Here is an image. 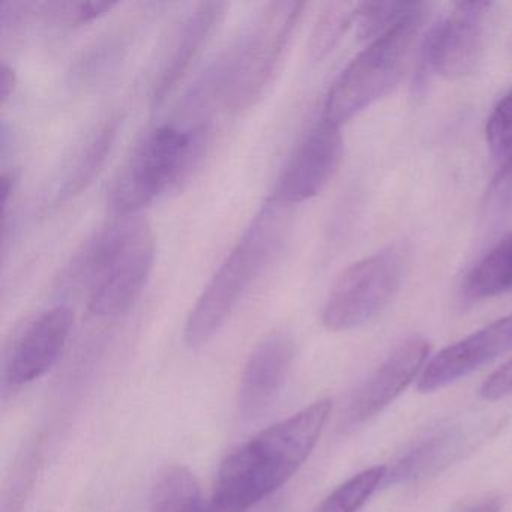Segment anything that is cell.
Returning a JSON list of instances; mask_svg holds the SVG:
<instances>
[{"label":"cell","instance_id":"5bb4252c","mask_svg":"<svg viewBox=\"0 0 512 512\" xmlns=\"http://www.w3.org/2000/svg\"><path fill=\"white\" fill-rule=\"evenodd\" d=\"M227 4L221 2H203L196 5L188 14L187 19L179 26L178 34L173 41L169 55L164 59L160 76L154 83L152 104L154 107L164 103L178 85L179 80L190 70L191 62L202 52L211 38L215 26L223 19Z\"/></svg>","mask_w":512,"mask_h":512},{"label":"cell","instance_id":"8992f818","mask_svg":"<svg viewBox=\"0 0 512 512\" xmlns=\"http://www.w3.org/2000/svg\"><path fill=\"white\" fill-rule=\"evenodd\" d=\"M304 8L302 2H274L263 10L251 34L235 47L227 107L242 112L259 103L286 58Z\"/></svg>","mask_w":512,"mask_h":512},{"label":"cell","instance_id":"cb8c5ba5","mask_svg":"<svg viewBox=\"0 0 512 512\" xmlns=\"http://www.w3.org/2000/svg\"><path fill=\"white\" fill-rule=\"evenodd\" d=\"M0 97H2V103H7L8 98H11V95L16 91L17 86V76L14 73L13 68L10 65L2 64V68H0Z\"/></svg>","mask_w":512,"mask_h":512},{"label":"cell","instance_id":"52a82bcc","mask_svg":"<svg viewBox=\"0 0 512 512\" xmlns=\"http://www.w3.org/2000/svg\"><path fill=\"white\" fill-rule=\"evenodd\" d=\"M406 254L391 245L350 265L335 281L322 311L323 326L349 331L382 313L400 289Z\"/></svg>","mask_w":512,"mask_h":512},{"label":"cell","instance_id":"9c48e42d","mask_svg":"<svg viewBox=\"0 0 512 512\" xmlns=\"http://www.w3.org/2000/svg\"><path fill=\"white\" fill-rule=\"evenodd\" d=\"M490 2H460L425 37L424 64L446 80L467 76L478 64Z\"/></svg>","mask_w":512,"mask_h":512},{"label":"cell","instance_id":"7c38bea8","mask_svg":"<svg viewBox=\"0 0 512 512\" xmlns=\"http://www.w3.org/2000/svg\"><path fill=\"white\" fill-rule=\"evenodd\" d=\"M73 323V310L65 305L41 313L14 346L7 365V382L22 386L44 376L64 352Z\"/></svg>","mask_w":512,"mask_h":512},{"label":"cell","instance_id":"44dd1931","mask_svg":"<svg viewBox=\"0 0 512 512\" xmlns=\"http://www.w3.org/2000/svg\"><path fill=\"white\" fill-rule=\"evenodd\" d=\"M358 5L329 4L320 14L310 40V56L316 62L325 59L346 34L349 26L356 20Z\"/></svg>","mask_w":512,"mask_h":512},{"label":"cell","instance_id":"ac0fdd59","mask_svg":"<svg viewBox=\"0 0 512 512\" xmlns=\"http://www.w3.org/2000/svg\"><path fill=\"white\" fill-rule=\"evenodd\" d=\"M118 130V119H110L89 140L88 145L83 149L80 157L77 158L73 172H71L67 182H65L62 196H76V194L82 193L91 184L92 179L98 175L101 167L106 163L110 152H112L116 136H118Z\"/></svg>","mask_w":512,"mask_h":512},{"label":"cell","instance_id":"d4e9b609","mask_svg":"<svg viewBox=\"0 0 512 512\" xmlns=\"http://www.w3.org/2000/svg\"><path fill=\"white\" fill-rule=\"evenodd\" d=\"M14 190V178L13 175L4 173L2 175V206H4V212H7L8 203H10L11 194Z\"/></svg>","mask_w":512,"mask_h":512},{"label":"cell","instance_id":"603a6c76","mask_svg":"<svg viewBox=\"0 0 512 512\" xmlns=\"http://www.w3.org/2000/svg\"><path fill=\"white\" fill-rule=\"evenodd\" d=\"M484 400L496 401L512 395V359L505 365L494 371L479 391Z\"/></svg>","mask_w":512,"mask_h":512},{"label":"cell","instance_id":"30bf717a","mask_svg":"<svg viewBox=\"0 0 512 512\" xmlns=\"http://www.w3.org/2000/svg\"><path fill=\"white\" fill-rule=\"evenodd\" d=\"M509 350H512V314L437 353L422 370L418 391L427 394L445 388Z\"/></svg>","mask_w":512,"mask_h":512},{"label":"cell","instance_id":"277c9868","mask_svg":"<svg viewBox=\"0 0 512 512\" xmlns=\"http://www.w3.org/2000/svg\"><path fill=\"white\" fill-rule=\"evenodd\" d=\"M206 127L161 125L137 146L113 182L109 203L119 217H131L178 187L199 164Z\"/></svg>","mask_w":512,"mask_h":512},{"label":"cell","instance_id":"ba28073f","mask_svg":"<svg viewBox=\"0 0 512 512\" xmlns=\"http://www.w3.org/2000/svg\"><path fill=\"white\" fill-rule=\"evenodd\" d=\"M341 160V127L322 119L293 152L269 199L287 208L314 199L332 181Z\"/></svg>","mask_w":512,"mask_h":512},{"label":"cell","instance_id":"9a60e30c","mask_svg":"<svg viewBox=\"0 0 512 512\" xmlns=\"http://www.w3.org/2000/svg\"><path fill=\"white\" fill-rule=\"evenodd\" d=\"M485 134L497 167L488 191V208L494 214H508L512 211V91L494 107Z\"/></svg>","mask_w":512,"mask_h":512},{"label":"cell","instance_id":"4fadbf2b","mask_svg":"<svg viewBox=\"0 0 512 512\" xmlns=\"http://www.w3.org/2000/svg\"><path fill=\"white\" fill-rule=\"evenodd\" d=\"M295 349L292 335L284 331L271 332L254 347L239 386L242 418H257L271 406L286 382Z\"/></svg>","mask_w":512,"mask_h":512},{"label":"cell","instance_id":"6da1fadb","mask_svg":"<svg viewBox=\"0 0 512 512\" xmlns=\"http://www.w3.org/2000/svg\"><path fill=\"white\" fill-rule=\"evenodd\" d=\"M331 412L329 398L316 401L227 455L208 512H247L283 487L310 457Z\"/></svg>","mask_w":512,"mask_h":512},{"label":"cell","instance_id":"e0dca14e","mask_svg":"<svg viewBox=\"0 0 512 512\" xmlns=\"http://www.w3.org/2000/svg\"><path fill=\"white\" fill-rule=\"evenodd\" d=\"M149 512H208L194 473L184 466L161 472L152 487Z\"/></svg>","mask_w":512,"mask_h":512},{"label":"cell","instance_id":"5b68a950","mask_svg":"<svg viewBox=\"0 0 512 512\" xmlns=\"http://www.w3.org/2000/svg\"><path fill=\"white\" fill-rule=\"evenodd\" d=\"M427 11L425 4L400 25L368 43L349 62L326 95L323 121L343 127L397 86Z\"/></svg>","mask_w":512,"mask_h":512},{"label":"cell","instance_id":"7a4b0ae2","mask_svg":"<svg viewBox=\"0 0 512 512\" xmlns=\"http://www.w3.org/2000/svg\"><path fill=\"white\" fill-rule=\"evenodd\" d=\"M292 208L266 200L244 235L197 299L188 316L184 341L200 349L218 334L250 287L268 269L283 248Z\"/></svg>","mask_w":512,"mask_h":512},{"label":"cell","instance_id":"d6986e66","mask_svg":"<svg viewBox=\"0 0 512 512\" xmlns=\"http://www.w3.org/2000/svg\"><path fill=\"white\" fill-rule=\"evenodd\" d=\"M388 476L385 466L362 470L332 491L313 512H358Z\"/></svg>","mask_w":512,"mask_h":512},{"label":"cell","instance_id":"2e32d148","mask_svg":"<svg viewBox=\"0 0 512 512\" xmlns=\"http://www.w3.org/2000/svg\"><path fill=\"white\" fill-rule=\"evenodd\" d=\"M463 289L466 298L472 301L494 298L512 290V233L470 269Z\"/></svg>","mask_w":512,"mask_h":512},{"label":"cell","instance_id":"7402d4cb","mask_svg":"<svg viewBox=\"0 0 512 512\" xmlns=\"http://www.w3.org/2000/svg\"><path fill=\"white\" fill-rule=\"evenodd\" d=\"M115 2L80 0V2H46L38 4L40 13L56 25L80 26L100 19L116 7Z\"/></svg>","mask_w":512,"mask_h":512},{"label":"cell","instance_id":"ffe728a7","mask_svg":"<svg viewBox=\"0 0 512 512\" xmlns=\"http://www.w3.org/2000/svg\"><path fill=\"white\" fill-rule=\"evenodd\" d=\"M424 5L422 2H370L358 5L355 23L358 25L359 38L371 43Z\"/></svg>","mask_w":512,"mask_h":512},{"label":"cell","instance_id":"484cf974","mask_svg":"<svg viewBox=\"0 0 512 512\" xmlns=\"http://www.w3.org/2000/svg\"><path fill=\"white\" fill-rule=\"evenodd\" d=\"M466 512H500V502L496 499L485 500V502L467 509Z\"/></svg>","mask_w":512,"mask_h":512},{"label":"cell","instance_id":"8fae6325","mask_svg":"<svg viewBox=\"0 0 512 512\" xmlns=\"http://www.w3.org/2000/svg\"><path fill=\"white\" fill-rule=\"evenodd\" d=\"M428 353L430 344L421 337L409 338L395 347L350 401L346 412L347 424H362L388 407L418 376Z\"/></svg>","mask_w":512,"mask_h":512},{"label":"cell","instance_id":"3957f363","mask_svg":"<svg viewBox=\"0 0 512 512\" xmlns=\"http://www.w3.org/2000/svg\"><path fill=\"white\" fill-rule=\"evenodd\" d=\"M155 262V233L145 218L121 217L88 245L77 263L98 317L127 313L142 295Z\"/></svg>","mask_w":512,"mask_h":512}]
</instances>
